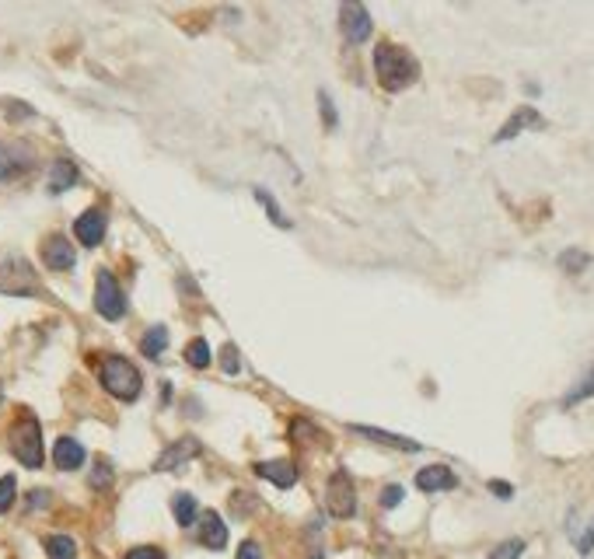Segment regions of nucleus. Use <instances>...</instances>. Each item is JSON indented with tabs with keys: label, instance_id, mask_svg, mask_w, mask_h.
<instances>
[{
	"label": "nucleus",
	"instance_id": "obj_36",
	"mask_svg": "<svg viewBox=\"0 0 594 559\" xmlns=\"http://www.w3.org/2000/svg\"><path fill=\"white\" fill-rule=\"evenodd\" d=\"M312 559H322V553H318V549H315V553H312Z\"/></svg>",
	"mask_w": 594,
	"mask_h": 559
},
{
	"label": "nucleus",
	"instance_id": "obj_10",
	"mask_svg": "<svg viewBox=\"0 0 594 559\" xmlns=\"http://www.w3.org/2000/svg\"><path fill=\"white\" fill-rule=\"evenodd\" d=\"M197 538L203 549H210V553H221L224 546H228V524L221 521L217 511H206V514H199V528H197Z\"/></svg>",
	"mask_w": 594,
	"mask_h": 559
},
{
	"label": "nucleus",
	"instance_id": "obj_25",
	"mask_svg": "<svg viewBox=\"0 0 594 559\" xmlns=\"http://www.w3.org/2000/svg\"><path fill=\"white\" fill-rule=\"evenodd\" d=\"M91 489H109L113 486V465L105 462V458H98L95 462V472H91Z\"/></svg>",
	"mask_w": 594,
	"mask_h": 559
},
{
	"label": "nucleus",
	"instance_id": "obj_20",
	"mask_svg": "<svg viewBox=\"0 0 594 559\" xmlns=\"http://www.w3.org/2000/svg\"><path fill=\"white\" fill-rule=\"evenodd\" d=\"M172 511H175V521H179L182 528H189V524L197 521V514H199L197 500H193L189 493H175V500H172Z\"/></svg>",
	"mask_w": 594,
	"mask_h": 559
},
{
	"label": "nucleus",
	"instance_id": "obj_24",
	"mask_svg": "<svg viewBox=\"0 0 594 559\" xmlns=\"http://www.w3.org/2000/svg\"><path fill=\"white\" fill-rule=\"evenodd\" d=\"M186 363L189 367H197V371H203L206 363H210V346H206V339H193L189 346H186Z\"/></svg>",
	"mask_w": 594,
	"mask_h": 559
},
{
	"label": "nucleus",
	"instance_id": "obj_23",
	"mask_svg": "<svg viewBox=\"0 0 594 559\" xmlns=\"http://www.w3.org/2000/svg\"><path fill=\"white\" fill-rule=\"evenodd\" d=\"M584 399H594V363H591V371L577 381V388L573 392H566V399H563V405L570 409V405H581Z\"/></svg>",
	"mask_w": 594,
	"mask_h": 559
},
{
	"label": "nucleus",
	"instance_id": "obj_7",
	"mask_svg": "<svg viewBox=\"0 0 594 559\" xmlns=\"http://www.w3.org/2000/svg\"><path fill=\"white\" fill-rule=\"evenodd\" d=\"M0 290L4 294H36V273L25 259H7L0 266Z\"/></svg>",
	"mask_w": 594,
	"mask_h": 559
},
{
	"label": "nucleus",
	"instance_id": "obj_12",
	"mask_svg": "<svg viewBox=\"0 0 594 559\" xmlns=\"http://www.w3.org/2000/svg\"><path fill=\"white\" fill-rule=\"evenodd\" d=\"M74 259H78V252L71 248V241L63 238V235H53V238L46 241V248H42V263H46L53 273L71 270V266H74Z\"/></svg>",
	"mask_w": 594,
	"mask_h": 559
},
{
	"label": "nucleus",
	"instance_id": "obj_29",
	"mask_svg": "<svg viewBox=\"0 0 594 559\" xmlns=\"http://www.w3.org/2000/svg\"><path fill=\"white\" fill-rule=\"evenodd\" d=\"M318 105H322V120H325V129H332V126H336V109H332V102H329V95H325V91H318Z\"/></svg>",
	"mask_w": 594,
	"mask_h": 559
},
{
	"label": "nucleus",
	"instance_id": "obj_6",
	"mask_svg": "<svg viewBox=\"0 0 594 559\" xmlns=\"http://www.w3.org/2000/svg\"><path fill=\"white\" fill-rule=\"evenodd\" d=\"M339 29H343V39L360 46V42L371 39V11L364 7V4H356V0H347L343 7H339Z\"/></svg>",
	"mask_w": 594,
	"mask_h": 559
},
{
	"label": "nucleus",
	"instance_id": "obj_27",
	"mask_svg": "<svg viewBox=\"0 0 594 559\" xmlns=\"http://www.w3.org/2000/svg\"><path fill=\"white\" fill-rule=\"evenodd\" d=\"M14 496H18V482L14 476H4L0 480V514H7L14 507Z\"/></svg>",
	"mask_w": 594,
	"mask_h": 559
},
{
	"label": "nucleus",
	"instance_id": "obj_8",
	"mask_svg": "<svg viewBox=\"0 0 594 559\" xmlns=\"http://www.w3.org/2000/svg\"><path fill=\"white\" fill-rule=\"evenodd\" d=\"M199 451V440L197 438H182L175 440V444H168L164 451L158 455V462H155V472H175V469H182L186 462H193Z\"/></svg>",
	"mask_w": 594,
	"mask_h": 559
},
{
	"label": "nucleus",
	"instance_id": "obj_9",
	"mask_svg": "<svg viewBox=\"0 0 594 559\" xmlns=\"http://www.w3.org/2000/svg\"><path fill=\"white\" fill-rule=\"evenodd\" d=\"M542 126H546L542 113H539V109H531V105H524V109H515V116L497 129L493 144H507V140H515L517 133H524V129H542Z\"/></svg>",
	"mask_w": 594,
	"mask_h": 559
},
{
	"label": "nucleus",
	"instance_id": "obj_26",
	"mask_svg": "<svg viewBox=\"0 0 594 559\" xmlns=\"http://www.w3.org/2000/svg\"><path fill=\"white\" fill-rule=\"evenodd\" d=\"M521 553H524V538H507V542H500L486 559H521Z\"/></svg>",
	"mask_w": 594,
	"mask_h": 559
},
{
	"label": "nucleus",
	"instance_id": "obj_15",
	"mask_svg": "<svg viewBox=\"0 0 594 559\" xmlns=\"http://www.w3.org/2000/svg\"><path fill=\"white\" fill-rule=\"evenodd\" d=\"M84 447H80L74 438H60L56 444H53V465L56 469H63V472H74V469H80L84 465Z\"/></svg>",
	"mask_w": 594,
	"mask_h": 559
},
{
	"label": "nucleus",
	"instance_id": "obj_31",
	"mask_svg": "<svg viewBox=\"0 0 594 559\" xmlns=\"http://www.w3.org/2000/svg\"><path fill=\"white\" fill-rule=\"evenodd\" d=\"M126 559H164V553L155 549V546H137V549L126 553Z\"/></svg>",
	"mask_w": 594,
	"mask_h": 559
},
{
	"label": "nucleus",
	"instance_id": "obj_11",
	"mask_svg": "<svg viewBox=\"0 0 594 559\" xmlns=\"http://www.w3.org/2000/svg\"><path fill=\"white\" fill-rule=\"evenodd\" d=\"M74 235H78V241L84 245V248H95V245H102V238H105V213L102 210H84L78 221H74Z\"/></svg>",
	"mask_w": 594,
	"mask_h": 559
},
{
	"label": "nucleus",
	"instance_id": "obj_22",
	"mask_svg": "<svg viewBox=\"0 0 594 559\" xmlns=\"http://www.w3.org/2000/svg\"><path fill=\"white\" fill-rule=\"evenodd\" d=\"M164 346H168V332H164L161 325L147 329V336L140 339V354H144V357H161V354H164Z\"/></svg>",
	"mask_w": 594,
	"mask_h": 559
},
{
	"label": "nucleus",
	"instance_id": "obj_4",
	"mask_svg": "<svg viewBox=\"0 0 594 559\" xmlns=\"http://www.w3.org/2000/svg\"><path fill=\"white\" fill-rule=\"evenodd\" d=\"M325 504H329V514H332V518H354L356 514V489L347 469H336V472H332L329 489H325Z\"/></svg>",
	"mask_w": 594,
	"mask_h": 559
},
{
	"label": "nucleus",
	"instance_id": "obj_1",
	"mask_svg": "<svg viewBox=\"0 0 594 559\" xmlns=\"http://www.w3.org/2000/svg\"><path fill=\"white\" fill-rule=\"evenodd\" d=\"M374 74L385 91H406L409 84L420 80V63L409 49H402L396 42H381L374 49Z\"/></svg>",
	"mask_w": 594,
	"mask_h": 559
},
{
	"label": "nucleus",
	"instance_id": "obj_33",
	"mask_svg": "<svg viewBox=\"0 0 594 559\" xmlns=\"http://www.w3.org/2000/svg\"><path fill=\"white\" fill-rule=\"evenodd\" d=\"M591 549H594V521L588 524V531H584V535L577 538V553H581V556H588Z\"/></svg>",
	"mask_w": 594,
	"mask_h": 559
},
{
	"label": "nucleus",
	"instance_id": "obj_17",
	"mask_svg": "<svg viewBox=\"0 0 594 559\" xmlns=\"http://www.w3.org/2000/svg\"><path fill=\"white\" fill-rule=\"evenodd\" d=\"M78 179H80L78 168H74L71 161H56L53 171H49V193H63V189H71Z\"/></svg>",
	"mask_w": 594,
	"mask_h": 559
},
{
	"label": "nucleus",
	"instance_id": "obj_30",
	"mask_svg": "<svg viewBox=\"0 0 594 559\" xmlns=\"http://www.w3.org/2000/svg\"><path fill=\"white\" fill-rule=\"evenodd\" d=\"M398 504H402V486H385V489H381V507L392 511Z\"/></svg>",
	"mask_w": 594,
	"mask_h": 559
},
{
	"label": "nucleus",
	"instance_id": "obj_14",
	"mask_svg": "<svg viewBox=\"0 0 594 559\" xmlns=\"http://www.w3.org/2000/svg\"><path fill=\"white\" fill-rule=\"evenodd\" d=\"M255 472H259L263 480H270L273 486H280V489H290V486L297 482V465H294V462H287V458L259 462V465H255Z\"/></svg>",
	"mask_w": 594,
	"mask_h": 559
},
{
	"label": "nucleus",
	"instance_id": "obj_19",
	"mask_svg": "<svg viewBox=\"0 0 594 559\" xmlns=\"http://www.w3.org/2000/svg\"><path fill=\"white\" fill-rule=\"evenodd\" d=\"M25 161H29V154H21V147H7V144L0 140V182H4V179H11L14 171L29 168Z\"/></svg>",
	"mask_w": 594,
	"mask_h": 559
},
{
	"label": "nucleus",
	"instance_id": "obj_2",
	"mask_svg": "<svg viewBox=\"0 0 594 559\" xmlns=\"http://www.w3.org/2000/svg\"><path fill=\"white\" fill-rule=\"evenodd\" d=\"M98 378H102V388H105L109 396H116L119 402L140 399L144 378H140V371H137L126 357H119V354L105 357L102 360V367H98Z\"/></svg>",
	"mask_w": 594,
	"mask_h": 559
},
{
	"label": "nucleus",
	"instance_id": "obj_13",
	"mask_svg": "<svg viewBox=\"0 0 594 559\" xmlns=\"http://www.w3.org/2000/svg\"><path fill=\"white\" fill-rule=\"evenodd\" d=\"M455 486H458V476L448 465H427L416 472V489H423V493H444Z\"/></svg>",
	"mask_w": 594,
	"mask_h": 559
},
{
	"label": "nucleus",
	"instance_id": "obj_21",
	"mask_svg": "<svg viewBox=\"0 0 594 559\" xmlns=\"http://www.w3.org/2000/svg\"><path fill=\"white\" fill-rule=\"evenodd\" d=\"M46 556L49 559H78V546L67 535H49L46 538Z\"/></svg>",
	"mask_w": 594,
	"mask_h": 559
},
{
	"label": "nucleus",
	"instance_id": "obj_35",
	"mask_svg": "<svg viewBox=\"0 0 594 559\" xmlns=\"http://www.w3.org/2000/svg\"><path fill=\"white\" fill-rule=\"evenodd\" d=\"M238 367H241V363H238V350L235 346H224V371H228V374H238Z\"/></svg>",
	"mask_w": 594,
	"mask_h": 559
},
{
	"label": "nucleus",
	"instance_id": "obj_34",
	"mask_svg": "<svg viewBox=\"0 0 594 559\" xmlns=\"http://www.w3.org/2000/svg\"><path fill=\"white\" fill-rule=\"evenodd\" d=\"M238 559H263V549L255 542H241L238 546Z\"/></svg>",
	"mask_w": 594,
	"mask_h": 559
},
{
	"label": "nucleus",
	"instance_id": "obj_3",
	"mask_svg": "<svg viewBox=\"0 0 594 559\" xmlns=\"http://www.w3.org/2000/svg\"><path fill=\"white\" fill-rule=\"evenodd\" d=\"M7 444H11V455L25 465V469H39L46 462V451H42V427L36 416H18L11 434H7Z\"/></svg>",
	"mask_w": 594,
	"mask_h": 559
},
{
	"label": "nucleus",
	"instance_id": "obj_16",
	"mask_svg": "<svg viewBox=\"0 0 594 559\" xmlns=\"http://www.w3.org/2000/svg\"><path fill=\"white\" fill-rule=\"evenodd\" d=\"M354 430L360 438L367 440H378V444H385V447H396V451H409V455H416V451H423V444L413 438H398V434H389V430H374V427H360L354 423Z\"/></svg>",
	"mask_w": 594,
	"mask_h": 559
},
{
	"label": "nucleus",
	"instance_id": "obj_32",
	"mask_svg": "<svg viewBox=\"0 0 594 559\" xmlns=\"http://www.w3.org/2000/svg\"><path fill=\"white\" fill-rule=\"evenodd\" d=\"M489 493H493V496H500V500H511V496H515V486H511V482L489 480Z\"/></svg>",
	"mask_w": 594,
	"mask_h": 559
},
{
	"label": "nucleus",
	"instance_id": "obj_18",
	"mask_svg": "<svg viewBox=\"0 0 594 559\" xmlns=\"http://www.w3.org/2000/svg\"><path fill=\"white\" fill-rule=\"evenodd\" d=\"M556 266L563 270V273H570V277H577V273H584L588 266H591V255L584 252V248H566V252H559V259H556Z\"/></svg>",
	"mask_w": 594,
	"mask_h": 559
},
{
	"label": "nucleus",
	"instance_id": "obj_28",
	"mask_svg": "<svg viewBox=\"0 0 594 559\" xmlns=\"http://www.w3.org/2000/svg\"><path fill=\"white\" fill-rule=\"evenodd\" d=\"M255 200L263 203V206H266V210H270V217H273V224H280V228H290V221H287V217H283V210H280L277 203L270 200V193H266V189H255Z\"/></svg>",
	"mask_w": 594,
	"mask_h": 559
},
{
	"label": "nucleus",
	"instance_id": "obj_5",
	"mask_svg": "<svg viewBox=\"0 0 594 559\" xmlns=\"http://www.w3.org/2000/svg\"><path fill=\"white\" fill-rule=\"evenodd\" d=\"M95 312L109 321H119L126 315V297L109 270H98V280H95Z\"/></svg>",
	"mask_w": 594,
	"mask_h": 559
}]
</instances>
